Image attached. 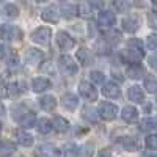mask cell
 <instances>
[{
  "label": "cell",
  "instance_id": "1",
  "mask_svg": "<svg viewBox=\"0 0 157 157\" xmlns=\"http://www.w3.org/2000/svg\"><path fill=\"white\" fill-rule=\"evenodd\" d=\"M0 38L5 41H19L22 39V32L14 25H2L0 27Z\"/></svg>",
  "mask_w": 157,
  "mask_h": 157
},
{
  "label": "cell",
  "instance_id": "2",
  "mask_svg": "<svg viewBox=\"0 0 157 157\" xmlns=\"http://www.w3.org/2000/svg\"><path fill=\"white\" fill-rule=\"evenodd\" d=\"M98 113L101 118H104V120H115L116 115H118V107L115 105V104L112 102H107V101H104L99 104V109H98Z\"/></svg>",
  "mask_w": 157,
  "mask_h": 157
},
{
  "label": "cell",
  "instance_id": "3",
  "mask_svg": "<svg viewBox=\"0 0 157 157\" xmlns=\"http://www.w3.org/2000/svg\"><path fill=\"white\" fill-rule=\"evenodd\" d=\"M58 68L66 75H74L77 72V64H75L74 58L69 57V55H61L58 58Z\"/></svg>",
  "mask_w": 157,
  "mask_h": 157
},
{
  "label": "cell",
  "instance_id": "4",
  "mask_svg": "<svg viewBox=\"0 0 157 157\" xmlns=\"http://www.w3.org/2000/svg\"><path fill=\"white\" fill-rule=\"evenodd\" d=\"M78 91H80L82 98L86 99L88 102H94L98 99V91H96L94 85L90 83V82H82L78 85Z\"/></svg>",
  "mask_w": 157,
  "mask_h": 157
},
{
  "label": "cell",
  "instance_id": "5",
  "mask_svg": "<svg viewBox=\"0 0 157 157\" xmlns=\"http://www.w3.org/2000/svg\"><path fill=\"white\" fill-rule=\"evenodd\" d=\"M121 58L127 63H132V64H138L143 58V50H138V49H126V50H121Z\"/></svg>",
  "mask_w": 157,
  "mask_h": 157
},
{
  "label": "cell",
  "instance_id": "6",
  "mask_svg": "<svg viewBox=\"0 0 157 157\" xmlns=\"http://www.w3.org/2000/svg\"><path fill=\"white\" fill-rule=\"evenodd\" d=\"M50 29L47 27H38L33 33H32V39L36 43V44H47L50 41Z\"/></svg>",
  "mask_w": 157,
  "mask_h": 157
},
{
  "label": "cell",
  "instance_id": "7",
  "mask_svg": "<svg viewBox=\"0 0 157 157\" xmlns=\"http://www.w3.org/2000/svg\"><path fill=\"white\" fill-rule=\"evenodd\" d=\"M57 46L61 50H71L75 46L74 38H71L66 32H58L57 33Z\"/></svg>",
  "mask_w": 157,
  "mask_h": 157
},
{
  "label": "cell",
  "instance_id": "8",
  "mask_svg": "<svg viewBox=\"0 0 157 157\" xmlns=\"http://www.w3.org/2000/svg\"><path fill=\"white\" fill-rule=\"evenodd\" d=\"M140 24L141 22H140L138 16H129V17L123 19V22H121L124 32H129V33H135L140 29Z\"/></svg>",
  "mask_w": 157,
  "mask_h": 157
},
{
  "label": "cell",
  "instance_id": "9",
  "mask_svg": "<svg viewBox=\"0 0 157 157\" xmlns=\"http://www.w3.org/2000/svg\"><path fill=\"white\" fill-rule=\"evenodd\" d=\"M50 86H52V83L46 77H35L32 80V90L35 91V93H43V91L49 90Z\"/></svg>",
  "mask_w": 157,
  "mask_h": 157
},
{
  "label": "cell",
  "instance_id": "10",
  "mask_svg": "<svg viewBox=\"0 0 157 157\" xmlns=\"http://www.w3.org/2000/svg\"><path fill=\"white\" fill-rule=\"evenodd\" d=\"M75 58L80 61L82 66H90V64L94 61V57H93V54H91V50H88V49H85V47H82V49L77 50Z\"/></svg>",
  "mask_w": 157,
  "mask_h": 157
},
{
  "label": "cell",
  "instance_id": "11",
  "mask_svg": "<svg viewBox=\"0 0 157 157\" xmlns=\"http://www.w3.org/2000/svg\"><path fill=\"white\" fill-rule=\"evenodd\" d=\"M102 94L107 99H120L121 98V90L116 83H107L102 88Z\"/></svg>",
  "mask_w": 157,
  "mask_h": 157
},
{
  "label": "cell",
  "instance_id": "12",
  "mask_svg": "<svg viewBox=\"0 0 157 157\" xmlns=\"http://www.w3.org/2000/svg\"><path fill=\"white\" fill-rule=\"evenodd\" d=\"M61 105L66 110H69V112H74L77 109V105H78V99H77L75 94L66 93V94H63V98H61Z\"/></svg>",
  "mask_w": 157,
  "mask_h": 157
},
{
  "label": "cell",
  "instance_id": "13",
  "mask_svg": "<svg viewBox=\"0 0 157 157\" xmlns=\"http://www.w3.org/2000/svg\"><path fill=\"white\" fill-rule=\"evenodd\" d=\"M121 118H123L126 123H129V124L137 123V121H138V112H137L135 107L127 105V107L123 109V112H121Z\"/></svg>",
  "mask_w": 157,
  "mask_h": 157
},
{
  "label": "cell",
  "instance_id": "14",
  "mask_svg": "<svg viewBox=\"0 0 157 157\" xmlns=\"http://www.w3.org/2000/svg\"><path fill=\"white\" fill-rule=\"evenodd\" d=\"M98 22L99 25H102V27H112V25H115L116 22V17L112 11H101L99 16H98Z\"/></svg>",
  "mask_w": 157,
  "mask_h": 157
},
{
  "label": "cell",
  "instance_id": "15",
  "mask_svg": "<svg viewBox=\"0 0 157 157\" xmlns=\"http://www.w3.org/2000/svg\"><path fill=\"white\" fill-rule=\"evenodd\" d=\"M41 17H43V21H46V22L57 24V22H58V10H57V6H54V5L47 6V8L43 11Z\"/></svg>",
  "mask_w": 157,
  "mask_h": 157
},
{
  "label": "cell",
  "instance_id": "16",
  "mask_svg": "<svg viewBox=\"0 0 157 157\" xmlns=\"http://www.w3.org/2000/svg\"><path fill=\"white\" fill-rule=\"evenodd\" d=\"M43 58H44V54L38 49H29L25 52V61L29 64H38Z\"/></svg>",
  "mask_w": 157,
  "mask_h": 157
},
{
  "label": "cell",
  "instance_id": "17",
  "mask_svg": "<svg viewBox=\"0 0 157 157\" xmlns=\"http://www.w3.org/2000/svg\"><path fill=\"white\" fill-rule=\"evenodd\" d=\"M127 98L135 102V104H141L143 101H145V94H143V90L140 86H132V88H129L127 91Z\"/></svg>",
  "mask_w": 157,
  "mask_h": 157
},
{
  "label": "cell",
  "instance_id": "18",
  "mask_svg": "<svg viewBox=\"0 0 157 157\" xmlns=\"http://www.w3.org/2000/svg\"><path fill=\"white\" fill-rule=\"evenodd\" d=\"M82 118L85 121H88V123H98L99 115H98V112L93 107L86 105V107H82Z\"/></svg>",
  "mask_w": 157,
  "mask_h": 157
},
{
  "label": "cell",
  "instance_id": "19",
  "mask_svg": "<svg viewBox=\"0 0 157 157\" xmlns=\"http://www.w3.org/2000/svg\"><path fill=\"white\" fill-rule=\"evenodd\" d=\"M50 124H52V129H55L57 132H66L69 129V123L63 116H55L54 121H50Z\"/></svg>",
  "mask_w": 157,
  "mask_h": 157
},
{
  "label": "cell",
  "instance_id": "20",
  "mask_svg": "<svg viewBox=\"0 0 157 157\" xmlns=\"http://www.w3.org/2000/svg\"><path fill=\"white\" fill-rule=\"evenodd\" d=\"M39 104H41V107L47 112H52L57 107V101H55L54 96H41L39 98Z\"/></svg>",
  "mask_w": 157,
  "mask_h": 157
},
{
  "label": "cell",
  "instance_id": "21",
  "mask_svg": "<svg viewBox=\"0 0 157 157\" xmlns=\"http://www.w3.org/2000/svg\"><path fill=\"white\" fill-rule=\"evenodd\" d=\"M24 91H25V85H24V83L19 85V82L10 83L8 88H6V93L10 94V98H17L21 93H24Z\"/></svg>",
  "mask_w": 157,
  "mask_h": 157
},
{
  "label": "cell",
  "instance_id": "22",
  "mask_svg": "<svg viewBox=\"0 0 157 157\" xmlns=\"http://www.w3.org/2000/svg\"><path fill=\"white\" fill-rule=\"evenodd\" d=\"M39 154L41 157H60V151L52 145H43L39 148Z\"/></svg>",
  "mask_w": 157,
  "mask_h": 157
},
{
  "label": "cell",
  "instance_id": "23",
  "mask_svg": "<svg viewBox=\"0 0 157 157\" xmlns=\"http://www.w3.org/2000/svg\"><path fill=\"white\" fill-rule=\"evenodd\" d=\"M16 151V146L11 141H2L0 143V157H10Z\"/></svg>",
  "mask_w": 157,
  "mask_h": 157
},
{
  "label": "cell",
  "instance_id": "24",
  "mask_svg": "<svg viewBox=\"0 0 157 157\" xmlns=\"http://www.w3.org/2000/svg\"><path fill=\"white\" fill-rule=\"evenodd\" d=\"M17 141H19V145H21V146L29 148V146L33 145V137H32V134H29V132L19 130V132H17Z\"/></svg>",
  "mask_w": 157,
  "mask_h": 157
},
{
  "label": "cell",
  "instance_id": "25",
  "mask_svg": "<svg viewBox=\"0 0 157 157\" xmlns=\"http://www.w3.org/2000/svg\"><path fill=\"white\" fill-rule=\"evenodd\" d=\"M35 121H36V116H35V113H25L21 120L17 121L22 127H25V129H29V127H33L35 126Z\"/></svg>",
  "mask_w": 157,
  "mask_h": 157
},
{
  "label": "cell",
  "instance_id": "26",
  "mask_svg": "<svg viewBox=\"0 0 157 157\" xmlns=\"http://www.w3.org/2000/svg\"><path fill=\"white\" fill-rule=\"evenodd\" d=\"M61 14L66 19H74L78 14V8L75 5H64V6H61Z\"/></svg>",
  "mask_w": 157,
  "mask_h": 157
},
{
  "label": "cell",
  "instance_id": "27",
  "mask_svg": "<svg viewBox=\"0 0 157 157\" xmlns=\"http://www.w3.org/2000/svg\"><path fill=\"white\" fill-rule=\"evenodd\" d=\"M127 75L130 78H134V80H137V78L145 77V69H143L141 66H138V64H132V66L127 69Z\"/></svg>",
  "mask_w": 157,
  "mask_h": 157
},
{
  "label": "cell",
  "instance_id": "28",
  "mask_svg": "<svg viewBox=\"0 0 157 157\" xmlns=\"http://www.w3.org/2000/svg\"><path fill=\"white\" fill-rule=\"evenodd\" d=\"M155 120L154 118H145L141 123H140V129L143 130V132H154L155 130Z\"/></svg>",
  "mask_w": 157,
  "mask_h": 157
},
{
  "label": "cell",
  "instance_id": "29",
  "mask_svg": "<svg viewBox=\"0 0 157 157\" xmlns=\"http://www.w3.org/2000/svg\"><path fill=\"white\" fill-rule=\"evenodd\" d=\"M104 39H105L107 44H116L118 41L121 39V33L116 32V30H110L104 33Z\"/></svg>",
  "mask_w": 157,
  "mask_h": 157
},
{
  "label": "cell",
  "instance_id": "30",
  "mask_svg": "<svg viewBox=\"0 0 157 157\" xmlns=\"http://www.w3.org/2000/svg\"><path fill=\"white\" fill-rule=\"evenodd\" d=\"M112 6L116 13H126L130 8V3L127 0H112Z\"/></svg>",
  "mask_w": 157,
  "mask_h": 157
},
{
  "label": "cell",
  "instance_id": "31",
  "mask_svg": "<svg viewBox=\"0 0 157 157\" xmlns=\"http://www.w3.org/2000/svg\"><path fill=\"white\" fill-rule=\"evenodd\" d=\"M2 13L6 16V17H17L19 16V8L13 3H6L3 8H2Z\"/></svg>",
  "mask_w": 157,
  "mask_h": 157
},
{
  "label": "cell",
  "instance_id": "32",
  "mask_svg": "<svg viewBox=\"0 0 157 157\" xmlns=\"http://www.w3.org/2000/svg\"><path fill=\"white\" fill-rule=\"evenodd\" d=\"M145 88L149 91V93H155V90H157V80H155V77L152 74L145 75Z\"/></svg>",
  "mask_w": 157,
  "mask_h": 157
},
{
  "label": "cell",
  "instance_id": "33",
  "mask_svg": "<svg viewBox=\"0 0 157 157\" xmlns=\"http://www.w3.org/2000/svg\"><path fill=\"white\" fill-rule=\"evenodd\" d=\"M120 141H121V145L124 146L126 151H137V141L132 137H123Z\"/></svg>",
  "mask_w": 157,
  "mask_h": 157
},
{
  "label": "cell",
  "instance_id": "34",
  "mask_svg": "<svg viewBox=\"0 0 157 157\" xmlns=\"http://www.w3.org/2000/svg\"><path fill=\"white\" fill-rule=\"evenodd\" d=\"M38 130L41 134H49L52 130V124L49 120H46V118H41V120L38 121Z\"/></svg>",
  "mask_w": 157,
  "mask_h": 157
},
{
  "label": "cell",
  "instance_id": "35",
  "mask_svg": "<svg viewBox=\"0 0 157 157\" xmlns=\"http://www.w3.org/2000/svg\"><path fill=\"white\" fill-rule=\"evenodd\" d=\"M78 152H80L78 146L74 145V143H69L66 149H64V157H78Z\"/></svg>",
  "mask_w": 157,
  "mask_h": 157
},
{
  "label": "cell",
  "instance_id": "36",
  "mask_svg": "<svg viewBox=\"0 0 157 157\" xmlns=\"http://www.w3.org/2000/svg\"><path fill=\"white\" fill-rule=\"evenodd\" d=\"M90 78H91V82H94V83H104V80H105V77H104V74L101 71H91Z\"/></svg>",
  "mask_w": 157,
  "mask_h": 157
},
{
  "label": "cell",
  "instance_id": "37",
  "mask_svg": "<svg viewBox=\"0 0 157 157\" xmlns=\"http://www.w3.org/2000/svg\"><path fill=\"white\" fill-rule=\"evenodd\" d=\"M25 113H29V112L24 109V105H16V107H13V113H11V115H13V118H14V120L19 121Z\"/></svg>",
  "mask_w": 157,
  "mask_h": 157
},
{
  "label": "cell",
  "instance_id": "38",
  "mask_svg": "<svg viewBox=\"0 0 157 157\" xmlns=\"http://www.w3.org/2000/svg\"><path fill=\"white\" fill-rule=\"evenodd\" d=\"M146 47L149 49V50H154L155 47H157V35H149L148 38H146Z\"/></svg>",
  "mask_w": 157,
  "mask_h": 157
},
{
  "label": "cell",
  "instance_id": "39",
  "mask_svg": "<svg viewBox=\"0 0 157 157\" xmlns=\"http://www.w3.org/2000/svg\"><path fill=\"white\" fill-rule=\"evenodd\" d=\"M127 46H129L130 49L143 50V43H141V39H129V41H127Z\"/></svg>",
  "mask_w": 157,
  "mask_h": 157
},
{
  "label": "cell",
  "instance_id": "40",
  "mask_svg": "<svg viewBox=\"0 0 157 157\" xmlns=\"http://www.w3.org/2000/svg\"><path fill=\"white\" fill-rule=\"evenodd\" d=\"M146 146L149 149H155L157 148V137L155 135H148L146 137Z\"/></svg>",
  "mask_w": 157,
  "mask_h": 157
},
{
  "label": "cell",
  "instance_id": "41",
  "mask_svg": "<svg viewBox=\"0 0 157 157\" xmlns=\"http://www.w3.org/2000/svg\"><path fill=\"white\" fill-rule=\"evenodd\" d=\"M91 154H93V145L88 143V145H85L83 149H82V157H91Z\"/></svg>",
  "mask_w": 157,
  "mask_h": 157
},
{
  "label": "cell",
  "instance_id": "42",
  "mask_svg": "<svg viewBox=\"0 0 157 157\" xmlns=\"http://www.w3.org/2000/svg\"><path fill=\"white\" fill-rule=\"evenodd\" d=\"M86 3L93 8H102L104 6V0H86Z\"/></svg>",
  "mask_w": 157,
  "mask_h": 157
},
{
  "label": "cell",
  "instance_id": "43",
  "mask_svg": "<svg viewBox=\"0 0 157 157\" xmlns=\"http://www.w3.org/2000/svg\"><path fill=\"white\" fill-rule=\"evenodd\" d=\"M98 157H112V151L109 148H104L98 152Z\"/></svg>",
  "mask_w": 157,
  "mask_h": 157
},
{
  "label": "cell",
  "instance_id": "44",
  "mask_svg": "<svg viewBox=\"0 0 157 157\" xmlns=\"http://www.w3.org/2000/svg\"><path fill=\"white\" fill-rule=\"evenodd\" d=\"M112 75H113V78H116V80H120V82H124V75H123L121 72L112 71Z\"/></svg>",
  "mask_w": 157,
  "mask_h": 157
},
{
  "label": "cell",
  "instance_id": "45",
  "mask_svg": "<svg viewBox=\"0 0 157 157\" xmlns=\"http://www.w3.org/2000/svg\"><path fill=\"white\" fill-rule=\"evenodd\" d=\"M80 13H82V16H90L91 10H90L86 5H82V6H80Z\"/></svg>",
  "mask_w": 157,
  "mask_h": 157
},
{
  "label": "cell",
  "instance_id": "46",
  "mask_svg": "<svg viewBox=\"0 0 157 157\" xmlns=\"http://www.w3.org/2000/svg\"><path fill=\"white\" fill-rule=\"evenodd\" d=\"M149 25L152 29H155V14L154 13H149Z\"/></svg>",
  "mask_w": 157,
  "mask_h": 157
},
{
  "label": "cell",
  "instance_id": "47",
  "mask_svg": "<svg viewBox=\"0 0 157 157\" xmlns=\"http://www.w3.org/2000/svg\"><path fill=\"white\" fill-rule=\"evenodd\" d=\"M148 61H149V64H151V68L155 69V55H151V57L148 58Z\"/></svg>",
  "mask_w": 157,
  "mask_h": 157
},
{
  "label": "cell",
  "instance_id": "48",
  "mask_svg": "<svg viewBox=\"0 0 157 157\" xmlns=\"http://www.w3.org/2000/svg\"><path fill=\"white\" fill-rule=\"evenodd\" d=\"M143 110H145L146 113H151V112H152V104H149V102H148L146 105H145V109H143Z\"/></svg>",
  "mask_w": 157,
  "mask_h": 157
},
{
  "label": "cell",
  "instance_id": "49",
  "mask_svg": "<svg viewBox=\"0 0 157 157\" xmlns=\"http://www.w3.org/2000/svg\"><path fill=\"white\" fill-rule=\"evenodd\" d=\"M44 66L47 68V72H49V74H54V72H55L54 69H52V63H46V64H44Z\"/></svg>",
  "mask_w": 157,
  "mask_h": 157
},
{
  "label": "cell",
  "instance_id": "50",
  "mask_svg": "<svg viewBox=\"0 0 157 157\" xmlns=\"http://www.w3.org/2000/svg\"><path fill=\"white\" fill-rule=\"evenodd\" d=\"M38 3H44V2H47V0H36Z\"/></svg>",
  "mask_w": 157,
  "mask_h": 157
},
{
  "label": "cell",
  "instance_id": "51",
  "mask_svg": "<svg viewBox=\"0 0 157 157\" xmlns=\"http://www.w3.org/2000/svg\"><path fill=\"white\" fill-rule=\"evenodd\" d=\"M0 130H2V123H0Z\"/></svg>",
  "mask_w": 157,
  "mask_h": 157
},
{
  "label": "cell",
  "instance_id": "52",
  "mask_svg": "<svg viewBox=\"0 0 157 157\" xmlns=\"http://www.w3.org/2000/svg\"><path fill=\"white\" fill-rule=\"evenodd\" d=\"M60 2H64V0H60Z\"/></svg>",
  "mask_w": 157,
  "mask_h": 157
}]
</instances>
